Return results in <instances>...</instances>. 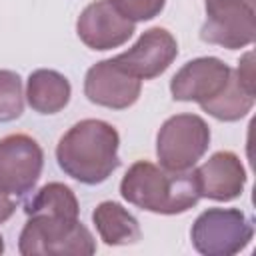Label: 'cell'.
Returning <instances> with one entry per match:
<instances>
[{
	"label": "cell",
	"mask_w": 256,
	"mask_h": 256,
	"mask_svg": "<svg viewBox=\"0 0 256 256\" xmlns=\"http://www.w3.org/2000/svg\"><path fill=\"white\" fill-rule=\"evenodd\" d=\"M120 136L104 120L86 118L76 122L56 146V160L62 172L82 184L94 186L118 168Z\"/></svg>",
	"instance_id": "cell-1"
},
{
	"label": "cell",
	"mask_w": 256,
	"mask_h": 256,
	"mask_svg": "<svg viewBox=\"0 0 256 256\" xmlns=\"http://www.w3.org/2000/svg\"><path fill=\"white\" fill-rule=\"evenodd\" d=\"M126 202L154 214H182L198 204L200 190L196 170H166L148 160L134 162L120 182Z\"/></svg>",
	"instance_id": "cell-2"
},
{
	"label": "cell",
	"mask_w": 256,
	"mask_h": 256,
	"mask_svg": "<svg viewBox=\"0 0 256 256\" xmlns=\"http://www.w3.org/2000/svg\"><path fill=\"white\" fill-rule=\"evenodd\" d=\"M18 250L24 256H90L96 240L78 218L34 214L20 232Z\"/></svg>",
	"instance_id": "cell-3"
},
{
	"label": "cell",
	"mask_w": 256,
	"mask_h": 256,
	"mask_svg": "<svg viewBox=\"0 0 256 256\" xmlns=\"http://www.w3.org/2000/svg\"><path fill=\"white\" fill-rule=\"evenodd\" d=\"M254 236L250 218L240 208H208L192 224L190 238L204 256H232L242 252Z\"/></svg>",
	"instance_id": "cell-4"
},
{
	"label": "cell",
	"mask_w": 256,
	"mask_h": 256,
	"mask_svg": "<svg viewBox=\"0 0 256 256\" xmlns=\"http://www.w3.org/2000/svg\"><path fill=\"white\" fill-rule=\"evenodd\" d=\"M210 146V128L196 114L168 118L156 136V156L166 170H190Z\"/></svg>",
	"instance_id": "cell-5"
},
{
	"label": "cell",
	"mask_w": 256,
	"mask_h": 256,
	"mask_svg": "<svg viewBox=\"0 0 256 256\" xmlns=\"http://www.w3.org/2000/svg\"><path fill=\"white\" fill-rule=\"evenodd\" d=\"M206 22L200 28V38L208 44H218L228 50L246 48L256 36V4L244 0H214L204 2Z\"/></svg>",
	"instance_id": "cell-6"
},
{
	"label": "cell",
	"mask_w": 256,
	"mask_h": 256,
	"mask_svg": "<svg viewBox=\"0 0 256 256\" xmlns=\"http://www.w3.org/2000/svg\"><path fill=\"white\" fill-rule=\"evenodd\" d=\"M44 166L40 144L28 134H10L0 140V190L22 198L36 186Z\"/></svg>",
	"instance_id": "cell-7"
},
{
	"label": "cell",
	"mask_w": 256,
	"mask_h": 256,
	"mask_svg": "<svg viewBox=\"0 0 256 256\" xmlns=\"http://www.w3.org/2000/svg\"><path fill=\"white\" fill-rule=\"evenodd\" d=\"M232 78V68L220 58L202 56L186 62L170 80L174 100L204 104L224 92Z\"/></svg>",
	"instance_id": "cell-8"
},
{
	"label": "cell",
	"mask_w": 256,
	"mask_h": 256,
	"mask_svg": "<svg viewBox=\"0 0 256 256\" xmlns=\"http://www.w3.org/2000/svg\"><path fill=\"white\" fill-rule=\"evenodd\" d=\"M178 56V42L166 28H150L146 30L132 48L114 56L112 60L136 76L138 80H152L166 72V68Z\"/></svg>",
	"instance_id": "cell-9"
},
{
	"label": "cell",
	"mask_w": 256,
	"mask_h": 256,
	"mask_svg": "<svg viewBox=\"0 0 256 256\" xmlns=\"http://www.w3.org/2000/svg\"><path fill=\"white\" fill-rule=\"evenodd\" d=\"M76 34L92 50H112L128 42L134 34V22L128 20L112 0H96L78 16Z\"/></svg>",
	"instance_id": "cell-10"
},
{
	"label": "cell",
	"mask_w": 256,
	"mask_h": 256,
	"mask_svg": "<svg viewBox=\"0 0 256 256\" xmlns=\"http://www.w3.org/2000/svg\"><path fill=\"white\" fill-rule=\"evenodd\" d=\"M142 90V80L122 70L112 58L96 62L84 78V94L92 104L124 110L130 108Z\"/></svg>",
	"instance_id": "cell-11"
},
{
	"label": "cell",
	"mask_w": 256,
	"mask_h": 256,
	"mask_svg": "<svg viewBox=\"0 0 256 256\" xmlns=\"http://www.w3.org/2000/svg\"><path fill=\"white\" fill-rule=\"evenodd\" d=\"M196 180L200 196L216 202H230L242 194L246 170L234 152L220 150L196 168Z\"/></svg>",
	"instance_id": "cell-12"
},
{
	"label": "cell",
	"mask_w": 256,
	"mask_h": 256,
	"mask_svg": "<svg viewBox=\"0 0 256 256\" xmlns=\"http://www.w3.org/2000/svg\"><path fill=\"white\" fill-rule=\"evenodd\" d=\"M70 82L64 74L48 68L34 70L26 82V100L38 114H56L70 102Z\"/></svg>",
	"instance_id": "cell-13"
},
{
	"label": "cell",
	"mask_w": 256,
	"mask_h": 256,
	"mask_svg": "<svg viewBox=\"0 0 256 256\" xmlns=\"http://www.w3.org/2000/svg\"><path fill=\"white\" fill-rule=\"evenodd\" d=\"M92 222L100 234V240L108 246L136 244L142 238L138 220L118 202L106 200L92 212Z\"/></svg>",
	"instance_id": "cell-14"
},
{
	"label": "cell",
	"mask_w": 256,
	"mask_h": 256,
	"mask_svg": "<svg viewBox=\"0 0 256 256\" xmlns=\"http://www.w3.org/2000/svg\"><path fill=\"white\" fill-rule=\"evenodd\" d=\"M252 106H254V92L240 84L234 70H232V78H230L228 86L224 88V92L220 96H216L214 100L200 104V108L204 112H208L210 116H214L216 120H222V122H236V120L244 118L252 110Z\"/></svg>",
	"instance_id": "cell-15"
},
{
	"label": "cell",
	"mask_w": 256,
	"mask_h": 256,
	"mask_svg": "<svg viewBox=\"0 0 256 256\" xmlns=\"http://www.w3.org/2000/svg\"><path fill=\"white\" fill-rule=\"evenodd\" d=\"M26 216L34 214H50V216H66L78 218L80 208L74 192L62 182H48L42 186L32 200H28L24 208Z\"/></svg>",
	"instance_id": "cell-16"
},
{
	"label": "cell",
	"mask_w": 256,
	"mask_h": 256,
	"mask_svg": "<svg viewBox=\"0 0 256 256\" xmlns=\"http://www.w3.org/2000/svg\"><path fill=\"white\" fill-rule=\"evenodd\" d=\"M24 112L22 80L12 70H0V122H12Z\"/></svg>",
	"instance_id": "cell-17"
},
{
	"label": "cell",
	"mask_w": 256,
	"mask_h": 256,
	"mask_svg": "<svg viewBox=\"0 0 256 256\" xmlns=\"http://www.w3.org/2000/svg\"><path fill=\"white\" fill-rule=\"evenodd\" d=\"M112 2L134 24L156 18L166 4V0H112Z\"/></svg>",
	"instance_id": "cell-18"
},
{
	"label": "cell",
	"mask_w": 256,
	"mask_h": 256,
	"mask_svg": "<svg viewBox=\"0 0 256 256\" xmlns=\"http://www.w3.org/2000/svg\"><path fill=\"white\" fill-rule=\"evenodd\" d=\"M14 210H16L14 200H12L4 190H0V224L6 222V220L14 214Z\"/></svg>",
	"instance_id": "cell-19"
},
{
	"label": "cell",
	"mask_w": 256,
	"mask_h": 256,
	"mask_svg": "<svg viewBox=\"0 0 256 256\" xmlns=\"http://www.w3.org/2000/svg\"><path fill=\"white\" fill-rule=\"evenodd\" d=\"M4 252V240H2V236H0V254Z\"/></svg>",
	"instance_id": "cell-20"
},
{
	"label": "cell",
	"mask_w": 256,
	"mask_h": 256,
	"mask_svg": "<svg viewBox=\"0 0 256 256\" xmlns=\"http://www.w3.org/2000/svg\"><path fill=\"white\" fill-rule=\"evenodd\" d=\"M204 2H214V0H204ZM244 2H252V4H256V0H244Z\"/></svg>",
	"instance_id": "cell-21"
}]
</instances>
